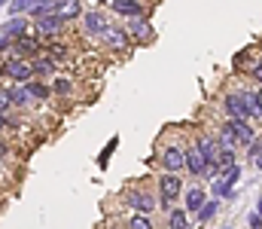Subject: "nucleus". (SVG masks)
Masks as SVG:
<instances>
[{
	"label": "nucleus",
	"instance_id": "7ed1b4c3",
	"mask_svg": "<svg viewBox=\"0 0 262 229\" xmlns=\"http://www.w3.org/2000/svg\"><path fill=\"white\" fill-rule=\"evenodd\" d=\"M180 186H183V183H180V177H177L174 171H168V174L159 180V193H162V205H165V208L174 205V199L180 196Z\"/></svg>",
	"mask_w": 262,
	"mask_h": 229
},
{
	"label": "nucleus",
	"instance_id": "c85d7f7f",
	"mask_svg": "<svg viewBox=\"0 0 262 229\" xmlns=\"http://www.w3.org/2000/svg\"><path fill=\"white\" fill-rule=\"evenodd\" d=\"M116 144H119V141H116V138H113V141H110V144H107V150L101 153V159H98V162H101V165H107V159H110V156H113V150H116Z\"/></svg>",
	"mask_w": 262,
	"mask_h": 229
},
{
	"label": "nucleus",
	"instance_id": "473e14b6",
	"mask_svg": "<svg viewBox=\"0 0 262 229\" xmlns=\"http://www.w3.org/2000/svg\"><path fill=\"white\" fill-rule=\"evenodd\" d=\"M253 98H256V107H259V116H262V89H256V92H253Z\"/></svg>",
	"mask_w": 262,
	"mask_h": 229
},
{
	"label": "nucleus",
	"instance_id": "9d476101",
	"mask_svg": "<svg viewBox=\"0 0 262 229\" xmlns=\"http://www.w3.org/2000/svg\"><path fill=\"white\" fill-rule=\"evenodd\" d=\"M21 34H28V18H12V22H6L3 25V31H0V37H6V40H15V37H21Z\"/></svg>",
	"mask_w": 262,
	"mask_h": 229
},
{
	"label": "nucleus",
	"instance_id": "dca6fc26",
	"mask_svg": "<svg viewBox=\"0 0 262 229\" xmlns=\"http://www.w3.org/2000/svg\"><path fill=\"white\" fill-rule=\"evenodd\" d=\"M201 208H204V190H201V186H195V190H189V193H186V211H201Z\"/></svg>",
	"mask_w": 262,
	"mask_h": 229
},
{
	"label": "nucleus",
	"instance_id": "4c0bfd02",
	"mask_svg": "<svg viewBox=\"0 0 262 229\" xmlns=\"http://www.w3.org/2000/svg\"><path fill=\"white\" fill-rule=\"evenodd\" d=\"M101 3H110V0H101Z\"/></svg>",
	"mask_w": 262,
	"mask_h": 229
},
{
	"label": "nucleus",
	"instance_id": "2f4dec72",
	"mask_svg": "<svg viewBox=\"0 0 262 229\" xmlns=\"http://www.w3.org/2000/svg\"><path fill=\"white\" fill-rule=\"evenodd\" d=\"M250 229H262V214H250Z\"/></svg>",
	"mask_w": 262,
	"mask_h": 229
},
{
	"label": "nucleus",
	"instance_id": "5701e85b",
	"mask_svg": "<svg viewBox=\"0 0 262 229\" xmlns=\"http://www.w3.org/2000/svg\"><path fill=\"white\" fill-rule=\"evenodd\" d=\"M128 229H152V223H149V217H146V214H140V211H137V214L128 220Z\"/></svg>",
	"mask_w": 262,
	"mask_h": 229
},
{
	"label": "nucleus",
	"instance_id": "9b49d317",
	"mask_svg": "<svg viewBox=\"0 0 262 229\" xmlns=\"http://www.w3.org/2000/svg\"><path fill=\"white\" fill-rule=\"evenodd\" d=\"M110 3H113V9L119 15H128V18H140L143 15V6L137 0H110Z\"/></svg>",
	"mask_w": 262,
	"mask_h": 229
},
{
	"label": "nucleus",
	"instance_id": "0eeeda50",
	"mask_svg": "<svg viewBox=\"0 0 262 229\" xmlns=\"http://www.w3.org/2000/svg\"><path fill=\"white\" fill-rule=\"evenodd\" d=\"M82 22H85V31H89V34H98V37L110 28L104 12H85V15H82Z\"/></svg>",
	"mask_w": 262,
	"mask_h": 229
},
{
	"label": "nucleus",
	"instance_id": "a211bd4d",
	"mask_svg": "<svg viewBox=\"0 0 262 229\" xmlns=\"http://www.w3.org/2000/svg\"><path fill=\"white\" fill-rule=\"evenodd\" d=\"M15 49H18V52H25V55H34V52L40 49V43H37L34 37H28V34H21V37H18V46H15Z\"/></svg>",
	"mask_w": 262,
	"mask_h": 229
},
{
	"label": "nucleus",
	"instance_id": "f3484780",
	"mask_svg": "<svg viewBox=\"0 0 262 229\" xmlns=\"http://www.w3.org/2000/svg\"><path fill=\"white\" fill-rule=\"evenodd\" d=\"M131 34H134V37H140V40H149V37H152V28H149V25H146V18L140 15V18H134Z\"/></svg>",
	"mask_w": 262,
	"mask_h": 229
},
{
	"label": "nucleus",
	"instance_id": "c9c22d12",
	"mask_svg": "<svg viewBox=\"0 0 262 229\" xmlns=\"http://www.w3.org/2000/svg\"><path fill=\"white\" fill-rule=\"evenodd\" d=\"M0 129H3V113H0Z\"/></svg>",
	"mask_w": 262,
	"mask_h": 229
},
{
	"label": "nucleus",
	"instance_id": "f8f14e48",
	"mask_svg": "<svg viewBox=\"0 0 262 229\" xmlns=\"http://www.w3.org/2000/svg\"><path fill=\"white\" fill-rule=\"evenodd\" d=\"M101 37H104V40H107V46H113V49H125V46H128V40H131V34L116 31V28H107Z\"/></svg>",
	"mask_w": 262,
	"mask_h": 229
},
{
	"label": "nucleus",
	"instance_id": "58836bf2",
	"mask_svg": "<svg viewBox=\"0 0 262 229\" xmlns=\"http://www.w3.org/2000/svg\"><path fill=\"white\" fill-rule=\"evenodd\" d=\"M0 156H3V147H0Z\"/></svg>",
	"mask_w": 262,
	"mask_h": 229
},
{
	"label": "nucleus",
	"instance_id": "a878e982",
	"mask_svg": "<svg viewBox=\"0 0 262 229\" xmlns=\"http://www.w3.org/2000/svg\"><path fill=\"white\" fill-rule=\"evenodd\" d=\"M37 3H40V0H15V3H12V12H15V15H18V12H25V9L31 12Z\"/></svg>",
	"mask_w": 262,
	"mask_h": 229
},
{
	"label": "nucleus",
	"instance_id": "cd10ccee",
	"mask_svg": "<svg viewBox=\"0 0 262 229\" xmlns=\"http://www.w3.org/2000/svg\"><path fill=\"white\" fill-rule=\"evenodd\" d=\"M213 211H216V202H204V208L198 211V220H210Z\"/></svg>",
	"mask_w": 262,
	"mask_h": 229
},
{
	"label": "nucleus",
	"instance_id": "7c9ffc66",
	"mask_svg": "<svg viewBox=\"0 0 262 229\" xmlns=\"http://www.w3.org/2000/svg\"><path fill=\"white\" fill-rule=\"evenodd\" d=\"M9 104H12V101H9V92H3V89H0V113H6V107H9Z\"/></svg>",
	"mask_w": 262,
	"mask_h": 229
},
{
	"label": "nucleus",
	"instance_id": "aec40b11",
	"mask_svg": "<svg viewBox=\"0 0 262 229\" xmlns=\"http://www.w3.org/2000/svg\"><path fill=\"white\" fill-rule=\"evenodd\" d=\"M28 86H15V89H9V101L12 104H28Z\"/></svg>",
	"mask_w": 262,
	"mask_h": 229
},
{
	"label": "nucleus",
	"instance_id": "f257e3e1",
	"mask_svg": "<svg viewBox=\"0 0 262 229\" xmlns=\"http://www.w3.org/2000/svg\"><path fill=\"white\" fill-rule=\"evenodd\" d=\"M226 113L229 119H250V116H259V107L250 92H232L226 95Z\"/></svg>",
	"mask_w": 262,
	"mask_h": 229
},
{
	"label": "nucleus",
	"instance_id": "412c9836",
	"mask_svg": "<svg viewBox=\"0 0 262 229\" xmlns=\"http://www.w3.org/2000/svg\"><path fill=\"white\" fill-rule=\"evenodd\" d=\"M25 86H28V92H31L34 98H46V95H49V86H43V82H37V79H28Z\"/></svg>",
	"mask_w": 262,
	"mask_h": 229
},
{
	"label": "nucleus",
	"instance_id": "2eb2a0df",
	"mask_svg": "<svg viewBox=\"0 0 262 229\" xmlns=\"http://www.w3.org/2000/svg\"><path fill=\"white\" fill-rule=\"evenodd\" d=\"M198 147H201V153H204L210 162L220 165V141H213V138H198Z\"/></svg>",
	"mask_w": 262,
	"mask_h": 229
},
{
	"label": "nucleus",
	"instance_id": "423d86ee",
	"mask_svg": "<svg viewBox=\"0 0 262 229\" xmlns=\"http://www.w3.org/2000/svg\"><path fill=\"white\" fill-rule=\"evenodd\" d=\"M162 165L177 174L180 168H186V153L180 150V147H168V150L162 153Z\"/></svg>",
	"mask_w": 262,
	"mask_h": 229
},
{
	"label": "nucleus",
	"instance_id": "6e6552de",
	"mask_svg": "<svg viewBox=\"0 0 262 229\" xmlns=\"http://www.w3.org/2000/svg\"><path fill=\"white\" fill-rule=\"evenodd\" d=\"M207 165H210V159L201 153V147H195V150L186 153V168H189L192 174H204V171H207Z\"/></svg>",
	"mask_w": 262,
	"mask_h": 229
},
{
	"label": "nucleus",
	"instance_id": "4be33fe9",
	"mask_svg": "<svg viewBox=\"0 0 262 229\" xmlns=\"http://www.w3.org/2000/svg\"><path fill=\"white\" fill-rule=\"evenodd\" d=\"M168 223H171V229H189V223H186V211H171Z\"/></svg>",
	"mask_w": 262,
	"mask_h": 229
},
{
	"label": "nucleus",
	"instance_id": "c756f323",
	"mask_svg": "<svg viewBox=\"0 0 262 229\" xmlns=\"http://www.w3.org/2000/svg\"><path fill=\"white\" fill-rule=\"evenodd\" d=\"M55 92L58 95H67L70 92V79H55Z\"/></svg>",
	"mask_w": 262,
	"mask_h": 229
},
{
	"label": "nucleus",
	"instance_id": "4468645a",
	"mask_svg": "<svg viewBox=\"0 0 262 229\" xmlns=\"http://www.w3.org/2000/svg\"><path fill=\"white\" fill-rule=\"evenodd\" d=\"M61 28V18L55 15V12H49V15H43V18H37V31L43 34V37H49V34H55Z\"/></svg>",
	"mask_w": 262,
	"mask_h": 229
},
{
	"label": "nucleus",
	"instance_id": "f03ea898",
	"mask_svg": "<svg viewBox=\"0 0 262 229\" xmlns=\"http://www.w3.org/2000/svg\"><path fill=\"white\" fill-rule=\"evenodd\" d=\"M238 177H241V168H238V162H235V165H229V168H223V177L213 183V196H216V199H223V196H232V190H235Z\"/></svg>",
	"mask_w": 262,
	"mask_h": 229
},
{
	"label": "nucleus",
	"instance_id": "e433bc0d",
	"mask_svg": "<svg viewBox=\"0 0 262 229\" xmlns=\"http://www.w3.org/2000/svg\"><path fill=\"white\" fill-rule=\"evenodd\" d=\"M3 3H6V0H0V6H3Z\"/></svg>",
	"mask_w": 262,
	"mask_h": 229
},
{
	"label": "nucleus",
	"instance_id": "b1692460",
	"mask_svg": "<svg viewBox=\"0 0 262 229\" xmlns=\"http://www.w3.org/2000/svg\"><path fill=\"white\" fill-rule=\"evenodd\" d=\"M34 65V74H49L52 68H55V58H37V61H31Z\"/></svg>",
	"mask_w": 262,
	"mask_h": 229
},
{
	"label": "nucleus",
	"instance_id": "393cba45",
	"mask_svg": "<svg viewBox=\"0 0 262 229\" xmlns=\"http://www.w3.org/2000/svg\"><path fill=\"white\" fill-rule=\"evenodd\" d=\"M229 165H235V153L232 147H220V168H229Z\"/></svg>",
	"mask_w": 262,
	"mask_h": 229
},
{
	"label": "nucleus",
	"instance_id": "ddd939ff",
	"mask_svg": "<svg viewBox=\"0 0 262 229\" xmlns=\"http://www.w3.org/2000/svg\"><path fill=\"white\" fill-rule=\"evenodd\" d=\"M128 205L134 208V211H140V214H149L152 211V196H146V193H131L128 196Z\"/></svg>",
	"mask_w": 262,
	"mask_h": 229
},
{
	"label": "nucleus",
	"instance_id": "f704fd0d",
	"mask_svg": "<svg viewBox=\"0 0 262 229\" xmlns=\"http://www.w3.org/2000/svg\"><path fill=\"white\" fill-rule=\"evenodd\" d=\"M256 208H259V214H262V196H259V205H256Z\"/></svg>",
	"mask_w": 262,
	"mask_h": 229
},
{
	"label": "nucleus",
	"instance_id": "39448f33",
	"mask_svg": "<svg viewBox=\"0 0 262 229\" xmlns=\"http://www.w3.org/2000/svg\"><path fill=\"white\" fill-rule=\"evenodd\" d=\"M226 129H229V132L235 135V141H238V144H244V147H250V144L256 141V135H253V129L247 126V119H229V122H226Z\"/></svg>",
	"mask_w": 262,
	"mask_h": 229
},
{
	"label": "nucleus",
	"instance_id": "bb28decb",
	"mask_svg": "<svg viewBox=\"0 0 262 229\" xmlns=\"http://www.w3.org/2000/svg\"><path fill=\"white\" fill-rule=\"evenodd\" d=\"M235 144H238V141H235V135H232V132L223 126V135H220V147H235Z\"/></svg>",
	"mask_w": 262,
	"mask_h": 229
},
{
	"label": "nucleus",
	"instance_id": "20e7f679",
	"mask_svg": "<svg viewBox=\"0 0 262 229\" xmlns=\"http://www.w3.org/2000/svg\"><path fill=\"white\" fill-rule=\"evenodd\" d=\"M3 74L9 79H15V82H28V79H34V65L25 61V58H12V61L3 65Z\"/></svg>",
	"mask_w": 262,
	"mask_h": 229
},
{
	"label": "nucleus",
	"instance_id": "72a5a7b5",
	"mask_svg": "<svg viewBox=\"0 0 262 229\" xmlns=\"http://www.w3.org/2000/svg\"><path fill=\"white\" fill-rule=\"evenodd\" d=\"M256 168H259V171H262V153H259V156H256Z\"/></svg>",
	"mask_w": 262,
	"mask_h": 229
},
{
	"label": "nucleus",
	"instance_id": "1a4fd4ad",
	"mask_svg": "<svg viewBox=\"0 0 262 229\" xmlns=\"http://www.w3.org/2000/svg\"><path fill=\"white\" fill-rule=\"evenodd\" d=\"M55 15H58L61 22H70V18L82 15V6H79V0H58V3H55Z\"/></svg>",
	"mask_w": 262,
	"mask_h": 229
},
{
	"label": "nucleus",
	"instance_id": "6ab92c4d",
	"mask_svg": "<svg viewBox=\"0 0 262 229\" xmlns=\"http://www.w3.org/2000/svg\"><path fill=\"white\" fill-rule=\"evenodd\" d=\"M49 12H55V3H52V0H40L28 15H31V18H43V15H49Z\"/></svg>",
	"mask_w": 262,
	"mask_h": 229
}]
</instances>
